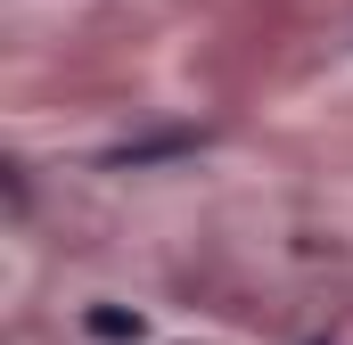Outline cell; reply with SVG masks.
I'll return each instance as SVG.
<instances>
[{"mask_svg": "<svg viewBox=\"0 0 353 345\" xmlns=\"http://www.w3.org/2000/svg\"><path fill=\"white\" fill-rule=\"evenodd\" d=\"M90 329L99 337H140V321H123V313H90Z\"/></svg>", "mask_w": 353, "mask_h": 345, "instance_id": "6da1fadb", "label": "cell"}]
</instances>
